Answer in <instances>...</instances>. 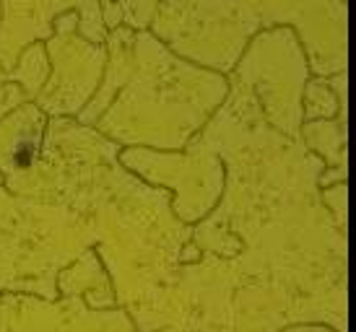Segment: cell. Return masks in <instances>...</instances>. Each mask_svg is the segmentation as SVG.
<instances>
[{
	"mask_svg": "<svg viewBox=\"0 0 356 332\" xmlns=\"http://www.w3.org/2000/svg\"><path fill=\"white\" fill-rule=\"evenodd\" d=\"M305 140L309 143L312 151L320 153V158L327 166H338V169H348L346 166V125L330 119V122H307L302 130Z\"/></svg>",
	"mask_w": 356,
	"mask_h": 332,
	"instance_id": "cell-4",
	"label": "cell"
},
{
	"mask_svg": "<svg viewBox=\"0 0 356 332\" xmlns=\"http://www.w3.org/2000/svg\"><path fill=\"white\" fill-rule=\"evenodd\" d=\"M44 115L34 104H24L0 119V174H26L40 153Z\"/></svg>",
	"mask_w": 356,
	"mask_h": 332,
	"instance_id": "cell-2",
	"label": "cell"
},
{
	"mask_svg": "<svg viewBox=\"0 0 356 332\" xmlns=\"http://www.w3.org/2000/svg\"><path fill=\"white\" fill-rule=\"evenodd\" d=\"M29 104L19 83H3L0 86V119H6L10 112H16L19 107Z\"/></svg>",
	"mask_w": 356,
	"mask_h": 332,
	"instance_id": "cell-9",
	"label": "cell"
},
{
	"mask_svg": "<svg viewBox=\"0 0 356 332\" xmlns=\"http://www.w3.org/2000/svg\"><path fill=\"white\" fill-rule=\"evenodd\" d=\"M346 176H348V169H338V166H323V169H320V176H317L320 192H323V190H327V187L346 182Z\"/></svg>",
	"mask_w": 356,
	"mask_h": 332,
	"instance_id": "cell-10",
	"label": "cell"
},
{
	"mask_svg": "<svg viewBox=\"0 0 356 332\" xmlns=\"http://www.w3.org/2000/svg\"><path fill=\"white\" fill-rule=\"evenodd\" d=\"M73 8V3H0V70L10 73L21 52L52 37L55 16Z\"/></svg>",
	"mask_w": 356,
	"mask_h": 332,
	"instance_id": "cell-1",
	"label": "cell"
},
{
	"mask_svg": "<svg viewBox=\"0 0 356 332\" xmlns=\"http://www.w3.org/2000/svg\"><path fill=\"white\" fill-rule=\"evenodd\" d=\"M305 117L320 119L327 122V117H336L338 115V99L333 97V91L327 86L325 78H312L307 83V97H305Z\"/></svg>",
	"mask_w": 356,
	"mask_h": 332,
	"instance_id": "cell-5",
	"label": "cell"
},
{
	"mask_svg": "<svg viewBox=\"0 0 356 332\" xmlns=\"http://www.w3.org/2000/svg\"><path fill=\"white\" fill-rule=\"evenodd\" d=\"M3 83H6V73H3V70H0V86H3Z\"/></svg>",
	"mask_w": 356,
	"mask_h": 332,
	"instance_id": "cell-12",
	"label": "cell"
},
{
	"mask_svg": "<svg viewBox=\"0 0 356 332\" xmlns=\"http://www.w3.org/2000/svg\"><path fill=\"white\" fill-rule=\"evenodd\" d=\"M50 76V58H47V47L44 42H37L21 52L16 68L6 73V83H19L26 101H37V97L42 94V88L47 83Z\"/></svg>",
	"mask_w": 356,
	"mask_h": 332,
	"instance_id": "cell-3",
	"label": "cell"
},
{
	"mask_svg": "<svg viewBox=\"0 0 356 332\" xmlns=\"http://www.w3.org/2000/svg\"><path fill=\"white\" fill-rule=\"evenodd\" d=\"M79 26L76 31L81 34V40L94 44V47H104L107 42V26L102 19V3H73Z\"/></svg>",
	"mask_w": 356,
	"mask_h": 332,
	"instance_id": "cell-6",
	"label": "cell"
},
{
	"mask_svg": "<svg viewBox=\"0 0 356 332\" xmlns=\"http://www.w3.org/2000/svg\"><path fill=\"white\" fill-rule=\"evenodd\" d=\"M120 6H122V24L125 29L130 26V31L146 29L159 8V3H120Z\"/></svg>",
	"mask_w": 356,
	"mask_h": 332,
	"instance_id": "cell-8",
	"label": "cell"
},
{
	"mask_svg": "<svg viewBox=\"0 0 356 332\" xmlns=\"http://www.w3.org/2000/svg\"><path fill=\"white\" fill-rule=\"evenodd\" d=\"M320 197L325 200V206L333 210V218H336V229L341 234L346 236V226H348V218H346V206H348V182H341V185H333L323 190Z\"/></svg>",
	"mask_w": 356,
	"mask_h": 332,
	"instance_id": "cell-7",
	"label": "cell"
},
{
	"mask_svg": "<svg viewBox=\"0 0 356 332\" xmlns=\"http://www.w3.org/2000/svg\"><path fill=\"white\" fill-rule=\"evenodd\" d=\"M286 332H333V330H323V327H320V330H315V327H302V330H286Z\"/></svg>",
	"mask_w": 356,
	"mask_h": 332,
	"instance_id": "cell-11",
	"label": "cell"
},
{
	"mask_svg": "<svg viewBox=\"0 0 356 332\" xmlns=\"http://www.w3.org/2000/svg\"><path fill=\"white\" fill-rule=\"evenodd\" d=\"M3 185H6V176L0 174V187H3Z\"/></svg>",
	"mask_w": 356,
	"mask_h": 332,
	"instance_id": "cell-13",
	"label": "cell"
}]
</instances>
